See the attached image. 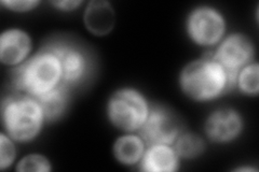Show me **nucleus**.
Masks as SVG:
<instances>
[{"label":"nucleus","mask_w":259,"mask_h":172,"mask_svg":"<svg viewBox=\"0 0 259 172\" xmlns=\"http://www.w3.org/2000/svg\"><path fill=\"white\" fill-rule=\"evenodd\" d=\"M180 86L193 101L206 102L217 99L234 84L226 70L207 54L186 65L180 76Z\"/></svg>","instance_id":"obj_1"},{"label":"nucleus","mask_w":259,"mask_h":172,"mask_svg":"<svg viewBox=\"0 0 259 172\" xmlns=\"http://www.w3.org/2000/svg\"><path fill=\"white\" fill-rule=\"evenodd\" d=\"M62 77L59 57L46 44L15 68L13 84L19 92L37 98L60 86Z\"/></svg>","instance_id":"obj_2"},{"label":"nucleus","mask_w":259,"mask_h":172,"mask_svg":"<svg viewBox=\"0 0 259 172\" xmlns=\"http://www.w3.org/2000/svg\"><path fill=\"white\" fill-rule=\"evenodd\" d=\"M2 119L6 134L21 143L35 140L46 122L38 100L24 93L5 98L2 103Z\"/></svg>","instance_id":"obj_3"},{"label":"nucleus","mask_w":259,"mask_h":172,"mask_svg":"<svg viewBox=\"0 0 259 172\" xmlns=\"http://www.w3.org/2000/svg\"><path fill=\"white\" fill-rule=\"evenodd\" d=\"M147 98L133 87H122L113 93L107 102V118L116 128L125 134L140 132L148 118Z\"/></svg>","instance_id":"obj_4"},{"label":"nucleus","mask_w":259,"mask_h":172,"mask_svg":"<svg viewBox=\"0 0 259 172\" xmlns=\"http://www.w3.org/2000/svg\"><path fill=\"white\" fill-rule=\"evenodd\" d=\"M47 45L59 57L64 86L76 87L90 77L93 62L84 47L65 39L53 40Z\"/></svg>","instance_id":"obj_5"},{"label":"nucleus","mask_w":259,"mask_h":172,"mask_svg":"<svg viewBox=\"0 0 259 172\" xmlns=\"http://www.w3.org/2000/svg\"><path fill=\"white\" fill-rule=\"evenodd\" d=\"M186 29L192 42L200 46H214L224 39L226 20L215 8L201 6L189 13Z\"/></svg>","instance_id":"obj_6"},{"label":"nucleus","mask_w":259,"mask_h":172,"mask_svg":"<svg viewBox=\"0 0 259 172\" xmlns=\"http://www.w3.org/2000/svg\"><path fill=\"white\" fill-rule=\"evenodd\" d=\"M210 56L226 70L236 86L239 71L254 60L255 46L246 35L234 32L225 37Z\"/></svg>","instance_id":"obj_7"},{"label":"nucleus","mask_w":259,"mask_h":172,"mask_svg":"<svg viewBox=\"0 0 259 172\" xmlns=\"http://www.w3.org/2000/svg\"><path fill=\"white\" fill-rule=\"evenodd\" d=\"M182 134V121L177 114L162 104L150 106L148 118L140 129V136L147 145L163 143L172 145Z\"/></svg>","instance_id":"obj_8"},{"label":"nucleus","mask_w":259,"mask_h":172,"mask_svg":"<svg viewBox=\"0 0 259 172\" xmlns=\"http://www.w3.org/2000/svg\"><path fill=\"white\" fill-rule=\"evenodd\" d=\"M243 127L244 122L239 111L232 108H220L207 117L204 132L209 141L225 144L238 139Z\"/></svg>","instance_id":"obj_9"},{"label":"nucleus","mask_w":259,"mask_h":172,"mask_svg":"<svg viewBox=\"0 0 259 172\" xmlns=\"http://www.w3.org/2000/svg\"><path fill=\"white\" fill-rule=\"evenodd\" d=\"M32 41L25 30L10 28L0 36V61L6 66H20L28 60Z\"/></svg>","instance_id":"obj_10"},{"label":"nucleus","mask_w":259,"mask_h":172,"mask_svg":"<svg viewBox=\"0 0 259 172\" xmlns=\"http://www.w3.org/2000/svg\"><path fill=\"white\" fill-rule=\"evenodd\" d=\"M140 163L145 172H174L180 169V157L173 146L156 143L146 147Z\"/></svg>","instance_id":"obj_11"},{"label":"nucleus","mask_w":259,"mask_h":172,"mask_svg":"<svg viewBox=\"0 0 259 172\" xmlns=\"http://www.w3.org/2000/svg\"><path fill=\"white\" fill-rule=\"evenodd\" d=\"M83 22L92 35L106 36L115 26L116 13L106 0H92L87 5Z\"/></svg>","instance_id":"obj_12"},{"label":"nucleus","mask_w":259,"mask_h":172,"mask_svg":"<svg viewBox=\"0 0 259 172\" xmlns=\"http://www.w3.org/2000/svg\"><path fill=\"white\" fill-rule=\"evenodd\" d=\"M113 155L122 165L134 166L139 163L146 150V143L141 136L125 134L113 143Z\"/></svg>","instance_id":"obj_13"},{"label":"nucleus","mask_w":259,"mask_h":172,"mask_svg":"<svg viewBox=\"0 0 259 172\" xmlns=\"http://www.w3.org/2000/svg\"><path fill=\"white\" fill-rule=\"evenodd\" d=\"M41 105L46 122L52 123L63 118L69 104V88L61 84L47 94L37 97Z\"/></svg>","instance_id":"obj_14"},{"label":"nucleus","mask_w":259,"mask_h":172,"mask_svg":"<svg viewBox=\"0 0 259 172\" xmlns=\"http://www.w3.org/2000/svg\"><path fill=\"white\" fill-rule=\"evenodd\" d=\"M174 150L180 158L193 159L204 152L205 143L203 139L196 134L182 133L174 142Z\"/></svg>","instance_id":"obj_15"},{"label":"nucleus","mask_w":259,"mask_h":172,"mask_svg":"<svg viewBox=\"0 0 259 172\" xmlns=\"http://www.w3.org/2000/svg\"><path fill=\"white\" fill-rule=\"evenodd\" d=\"M236 86L240 92L247 96H257L259 92V66L252 62L242 68L236 79Z\"/></svg>","instance_id":"obj_16"},{"label":"nucleus","mask_w":259,"mask_h":172,"mask_svg":"<svg viewBox=\"0 0 259 172\" xmlns=\"http://www.w3.org/2000/svg\"><path fill=\"white\" fill-rule=\"evenodd\" d=\"M52 170L51 162L45 155L29 154L24 156L16 166V171L19 172H50Z\"/></svg>","instance_id":"obj_17"},{"label":"nucleus","mask_w":259,"mask_h":172,"mask_svg":"<svg viewBox=\"0 0 259 172\" xmlns=\"http://www.w3.org/2000/svg\"><path fill=\"white\" fill-rule=\"evenodd\" d=\"M16 157V149L14 140L6 133L0 135V169L10 168Z\"/></svg>","instance_id":"obj_18"},{"label":"nucleus","mask_w":259,"mask_h":172,"mask_svg":"<svg viewBox=\"0 0 259 172\" xmlns=\"http://www.w3.org/2000/svg\"><path fill=\"white\" fill-rule=\"evenodd\" d=\"M2 5L10 11L24 13L36 9L40 5V2L38 0H18V2L16 0H3Z\"/></svg>","instance_id":"obj_19"},{"label":"nucleus","mask_w":259,"mask_h":172,"mask_svg":"<svg viewBox=\"0 0 259 172\" xmlns=\"http://www.w3.org/2000/svg\"><path fill=\"white\" fill-rule=\"evenodd\" d=\"M51 5L55 7L56 9L69 12L76 10L77 8L82 5V2L81 0H64V2H53Z\"/></svg>","instance_id":"obj_20"},{"label":"nucleus","mask_w":259,"mask_h":172,"mask_svg":"<svg viewBox=\"0 0 259 172\" xmlns=\"http://www.w3.org/2000/svg\"><path fill=\"white\" fill-rule=\"evenodd\" d=\"M236 171H247V172H250V171H257V169H254L252 167H240V168H237Z\"/></svg>","instance_id":"obj_21"}]
</instances>
